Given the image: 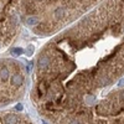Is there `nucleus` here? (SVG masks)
Instances as JSON below:
<instances>
[{
  "mask_svg": "<svg viewBox=\"0 0 124 124\" xmlns=\"http://www.w3.org/2000/svg\"><path fill=\"white\" fill-rule=\"evenodd\" d=\"M52 124H124V88L109 92Z\"/></svg>",
  "mask_w": 124,
  "mask_h": 124,
  "instance_id": "obj_3",
  "label": "nucleus"
},
{
  "mask_svg": "<svg viewBox=\"0 0 124 124\" xmlns=\"http://www.w3.org/2000/svg\"><path fill=\"white\" fill-rule=\"evenodd\" d=\"M124 76V0H106L37 55L31 102L50 124L91 104Z\"/></svg>",
  "mask_w": 124,
  "mask_h": 124,
  "instance_id": "obj_1",
  "label": "nucleus"
},
{
  "mask_svg": "<svg viewBox=\"0 0 124 124\" xmlns=\"http://www.w3.org/2000/svg\"><path fill=\"white\" fill-rule=\"evenodd\" d=\"M103 0H21V20L35 35L55 36Z\"/></svg>",
  "mask_w": 124,
  "mask_h": 124,
  "instance_id": "obj_2",
  "label": "nucleus"
},
{
  "mask_svg": "<svg viewBox=\"0 0 124 124\" xmlns=\"http://www.w3.org/2000/svg\"><path fill=\"white\" fill-rule=\"evenodd\" d=\"M0 124H36L29 116L15 110H0Z\"/></svg>",
  "mask_w": 124,
  "mask_h": 124,
  "instance_id": "obj_6",
  "label": "nucleus"
},
{
  "mask_svg": "<svg viewBox=\"0 0 124 124\" xmlns=\"http://www.w3.org/2000/svg\"><path fill=\"white\" fill-rule=\"evenodd\" d=\"M27 87V71L15 58H0V108L19 101Z\"/></svg>",
  "mask_w": 124,
  "mask_h": 124,
  "instance_id": "obj_4",
  "label": "nucleus"
},
{
  "mask_svg": "<svg viewBox=\"0 0 124 124\" xmlns=\"http://www.w3.org/2000/svg\"><path fill=\"white\" fill-rule=\"evenodd\" d=\"M21 27V0H0V52L15 42Z\"/></svg>",
  "mask_w": 124,
  "mask_h": 124,
  "instance_id": "obj_5",
  "label": "nucleus"
}]
</instances>
